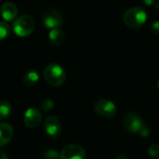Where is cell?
<instances>
[{
	"label": "cell",
	"instance_id": "6da1fadb",
	"mask_svg": "<svg viewBox=\"0 0 159 159\" xmlns=\"http://www.w3.org/2000/svg\"><path fill=\"white\" fill-rule=\"evenodd\" d=\"M43 75L46 82L51 87H60L66 79L64 69L57 63H50L47 65L44 69Z\"/></svg>",
	"mask_w": 159,
	"mask_h": 159
},
{
	"label": "cell",
	"instance_id": "7a4b0ae2",
	"mask_svg": "<svg viewBox=\"0 0 159 159\" xmlns=\"http://www.w3.org/2000/svg\"><path fill=\"white\" fill-rule=\"evenodd\" d=\"M146 20L147 13L141 7H134L128 9L123 16L125 24L130 28H139L143 26Z\"/></svg>",
	"mask_w": 159,
	"mask_h": 159
},
{
	"label": "cell",
	"instance_id": "3957f363",
	"mask_svg": "<svg viewBox=\"0 0 159 159\" xmlns=\"http://www.w3.org/2000/svg\"><path fill=\"white\" fill-rule=\"evenodd\" d=\"M35 26L34 18L30 15H22L15 20L13 22V31L20 37H26L30 35Z\"/></svg>",
	"mask_w": 159,
	"mask_h": 159
},
{
	"label": "cell",
	"instance_id": "277c9868",
	"mask_svg": "<svg viewBox=\"0 0 159 159\" xmlns=\"http://www.w3.org/2000/svg\"><path fill=\"white\" fill-rule=\"evenodd\" d=\"M43 24L48 29H57L63 23V18L61 13L55 8H48L42 15Z\"/></svg>",
	"mask_w": 159,
	"mask_h": 159
},
{
	"label": "cell",
	"instance_id": "5b68a950",
	"mask_svg": "<svg viewBox=\"0 0 159 159\" xmlns=\"http://www.w3.org/2000/svg\"><path fill=\"white\" fill-rule=\"evenodd\" d=\"M123 125L129 132L139 134V132L146 124L137 114L128 113L123 118Z\"/></svg>",
	"mask_w": 159,
	"mask_h": 159
},
{
	"label": "cell",
	"instance_id": "8992f818",
	"mask_svg": "<svg viewBox=\"0 0 159 159\" xmlns=\"http://www.w3.org/2000/svg\"><path fill=\"white\" fill-rule=\"evenodd\" d=\"M94 110L99 116L105 118H110L116 115V106L113 102L107 99H100L94 103Z\"/></svg>",
	"mask_w": 159,
	"mask_h": 159
},
{
	"label": "cell",
	"instance_id": "52a82bcc",
	"mask_svg": "<svg viewBox=\"0 0 159 159\" xmlns=\"http://www.w3.org/2000/svg\"><path fill=\"white\" fill-rule=\"evenodd\" d=\"M60 159H86V152L79 144H69L61 150Z\"/></svg>",
	"mask_w": 159,
	"mask_h": 159
},
{
	"label": "cell",
	"instance_id": "ba28073f",
	"mask_svg": "<svg viewBox=\"0 0 159 159\" xmlns=\"http://www.w3.org/2000/svg\"><path fill=\"white\" fill-rule=\"evenodd\" d=\"M44 129L47 135L52 139H57L60 137L61 132V125L60 120L54 116H48L44 122Z\"/></svg>",
	"mask_w": 159,
	"mask_h": 159
},
{
	"label": "cell",
	"instance_id": "9c48e42d",
	"mask_svg": "<svg viewBox=\"0 0 159 159\" xmlns=\"http://www.w3.org/2000/svg\"><path fill=\"white\" fill-rule=\"evenodd\" d=\"M42 121V115L40 111L34 107L27 109L23 116V122L29 129H35Z\"/></svg>",
	"mask_w": 159,
	"mask_h": 159
},
{
	"label": "cell",
	"instance_id": "30bf717a",
	"mask_svg": "<svg viewBox=\"0 0 159 159\" xmlns=\"http://www.w3.org/2000/svg\"><path fill=\"white\" fill-rule=\"evenodd\" d=\"M14 129L8 123L0 122V147L7 145L12 139Z\"/></svg>",
	"mask_w": 159,
	"mask_h": 159
},
{
	"label": "cell",
	"instance_id": "8fae6325",
	"mask_svg": "<svg viewBox=\"0 0 159 159\" xmlns=\"http://www.w3.org/2000/svg\"><path fill=\"white\" fill-rule=\"evenodd\" d=\"M0 12L5 20L11 21L16 18L18 9H17V7L15 4H13L11 2H7V3L3 4V6L1 7Z\"/></svg>",
	"mask_w": 159,
	"mask_h": 159
},
{
	"label": "cell",
	"instance_id": "7c38bea8",
	"mask_svg": "<svg viewBox=\"0 0 159 159\" xmlns=\"http://www.w3.org/2000/svg\"><path fill=\"white\" fill-rule=\"evenodd\" d=\"M48 38L50 42L55 45V46H60L63 43L64 41V34L63 32L57 28V29H52L49 34H48Z\"/></svg>",
	"mask_w": 159,
	"mask_h": 159
},
{
	"label": "cell",
	"instance_id": "4fadbf2b",
	"mask_svg": "<svg viewBox=\"0 0 159 159\" xmlns=\"http://www.w3.org/2000/svg\"><path fill=\"white\" fill-rule=\"evenodd\" d=\"M39 81V75L35 71L27 72L22 77V83L26 87H34Z\"/></svg>",
	"mask_w": 159,
	"mask_h": 159
},
{
	"label": "cell",
	"instance_id": "5bb4252c",
	"mask_svg": "<svg viewBox=\"0 0 159 159\" xmlns=\"http://www.w3.org/2000/svg\"><path fill=\"white\" fill-rule=\"evenodd\" d=\"M12 107L7 101H0V120H5L11 115Z\"/></svg>",
	"mask_w": 159,
	"mask_h": 159
},
{
	"label": "cell",
	"instance_id": "9a60e30c",
	"mask_svg": "<svg viewBox=\"0 0 159 159\" xmlns=\"http://www.w3.org/2000/svg\"><path fill=\"white\" fill-rule=\"evenodd\" d=\"M10 27L6 21H0V41L9 35Z\"/></svg>",
	"mask_w": 159,
	"mask_h": 159
},
{
	"label": "cell",
	"instance_id": "2e32d148",
	"mask_svg": "<svg viewBox=\"0 0 159 159\" xmlns=\"http://www.w3.org/2000/svg\"><path fill=\"white\" fill-rule=\"evenodd\" d=\"M54 105H55V103L51 99H45L41 102L40 107L44 112H50L51 110H53Z\"/></svg>",
	"mask_w": 159,
	"mask_h": 159
},
{
	"label": "cell",
	"instance_id": "e0dca14e",
	"mask_svg": "<svg viewBox=\"0 0 159 159\" xmlns=\"http://www.w3.org/2000/svg\"><path fill=\"white\" fill-rule=\"evenodd\" d=\"M44 159H60V153L55 149H48L44 152Z\"/></svg>",
	"mask_w": 159,
	"mask_h": 159
},
{
	"label": "cell",
	"instance_id": "ac0fdd59",
	"mask_svg": "<svg viewBox=\"0 0 159 159\" xmlns=\"http://www.w3.org/2000/svg\"><path fill=\"white\" fill-rule=\"evenodd\" d=\"M148 154L152 157H157L159 156V145L157 143H152L148 148Z\"/></svg>",
	"mask_w": 159,
	"mask_h": 159
},
{
	"label": "cell",
	"instance_id": "d6986e66",
	"mask_svg": "<svg viewBox=\"0 0 159 159\" xmlns=\"http://www.w3.org/2000/svg\"><path fill=\"white\" fill-rule=\"evenodd\" d=\"M150 31L155 34H159V20H155L150 24Z\"/></svg>",
	"mask_w": 159,
	"mask_h": 159
},
{
	"label": "cell",
	"instance_id": "ffe728a7",
	"mask_svg": "<svg viewBox=\"0 0 159 159\" xmlns=\"http://www.w3.org/2000/svg\"><path fill=\"white\" fill-rule=\"evenodd\" d=\"M150 132H151V130H150V128H149L147 125H145V126L143 128V129H142V130L139 132V134H140L142 137H143V138H146V137H148V136H149Z\"/></svg>",
	"mask_w": 159,
	"mask_h": 159
},
{
	"label": "cell",
	"instance_id": "44dd1931",
	"mask_svg": "<svg viewBox=\"0 0 159 159\" xmlns=\"http://www.w3.org/2000/svg\"><path fill=\"white\" fill-rule=\"evenodd\" d=\"M143 4L146 5V6H148V7L154 5L155 2H156V0H143Z\"/></svg>",
	"mask_w": 159,
	"mask_h": 159
},
{
	"label": "cell",
	"instance_id": "7402d4cb",
	"mask_svg": "<svg viewBox=\"0 0 159 159\" xmlns=\"http://www.w3.org/2000/svg\"><path fill=\"white\" fill-rule=\"evenodd\" d=\"M0 159H9L8 157H7V155L3 150H1V149H0Z\"/></svg>",
	"mask_w": 159,
	"mask_h": 159
},
{
	"label": "cell",
	"instance_id": "603a6c76",
	"mask_svg": "<svg viewBox=\"0 0 159 159\" xmlns=\"http://www.w3.org/2000/svg\"><path fill=\"white\" fill-rule=\"evenodd\" d=\"M116 159H129V158H128V157H127L126 155H124V154H121V155H119V156L116 157Z\"/></svg>",
	"mask_w": 159,
	"mask_h": 159
},
{
	"label": "cell",
	"instance_id": "cb8c5ba5",
	"mask_svg": "<svg viewBox=\"0 0 159 159\" xmlns=\"http://www.w3.org/2000/svg\"><path fill=\"white\" fill-rule=\"evenodd\" d=\"M155 7H156V9H157L159 10V0H156V2H155Z\"/></svg>",
	"mask_w": 159,
	"mask_h": 159
},
{
	"label": "cell",
	"instance_id": "d4e9b609",
	"mask_svg": "<svg viewBox=\"0 0 159 159\" xmlns=\"http://www.w3.org/2000/svg\"><path fill=\"white\" fill-rule=\"evenodd\" d=\"M157 88L159 89V81H158V83H157Z\"/></svg>",
	"mask_w": 159,
	"mask_h": 159
}]
</instances>
